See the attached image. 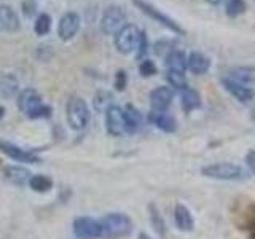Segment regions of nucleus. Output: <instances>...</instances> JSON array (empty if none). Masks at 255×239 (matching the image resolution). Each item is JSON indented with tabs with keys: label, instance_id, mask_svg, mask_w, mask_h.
<instances>
[{
	"label": "nucleus",
	"instance_id": "f257e3e1",
	"mask_svg": "<svg viewBox=\"0 0 255 239\" xmlns=\"http://www.w3.org/2000/svg\"><path fill=\"white\" fill-rule=\"evenodd\" d=\"M18 109L29 118H48L51 115V107L43 104L40 93L34 88H26L18 94Z\"/></svg>",
	"mask_w": 255,
	"mask_h": 239
},
{
	"label": "nucleus",
	"instance_id": "f03ea898",
	"mask_svg": "<svg viewBox=\"0 0 255 239\" xmlns=\"http://www.w3.org/2000/svg\"><path fill=\"white\" fill-rule=\"evenodd\" d=\"M66 118L67 123L74 131H83L90 124L91 120V110L86 101L80 96H72L67 101L66 107Z\"/></svg>",
	"mask_w": 255,
	"mask_h": 239
},
{
	"label": "nucleus",
	"instance_id": "7ed1b4c3",
	"mask_svg": "<svg viewBox=\"0 0 255 239\" xmlns=\"http://www.w3.org/2000/svg\"><path fill=\"white\" fill-rule=\"evenodd\" d=\"M99 222L102 225V238L107 239L125 238L132 231V222L126 214L112 212L102 217Z\"/></svg>",
	"mask_w": 255,
	"mask_h": 239
},
{
	"label": "nucleus",
	"instance_id": "20e7f679",
	"mask_svg": "<svg viewBox=\"0 0 255 239\" xmlns=\"http://www.w3.org/2000/svg\"><path fill=\"white\" fill-rule=\"evenodd\" d=\"M201 174L207 179L214 180H243L246 172L241 166L233 163H214L207 164L201 169Z\"/></svg>",
	"mask_w": 255,
	"mask_h": 239
},
{
	"label": "nucleus",
	"instance_id": "39448f33",
	"mask_svg": "<svg viewBox=\"0 0 255 239\" xmlns=\"http://www.w3.org/2000/svg\"><path fill=\"white\" fill-rule=\"evenodd\" d=\"M132 3L137 6L143 14H147L148 18L155 19L156 22H159L166 29H169L171 32H174V34H177V35H183V34H185V30H183L177 22H175L172 18H169L167 14H164L161 10H158L155 5L145 2V0H132Z\"/></svg>",
	"mask_w": 255,
	"mask_h": 239
},
{
	"label": "nucleus",
	"instance_id": "423d86ee",
	"mask_svg": "<svg viewBox=\"0 0 255 239\" xmlns=\"http://www.w3.org/2000/svg\"><path fill=\"white\" fill-rule=\"evenodd\" d=\"M125 21H126V13L123 8L118 5H110L102 13L101 30L106 35H115L125 26Z\"/></svg>",
	"mask_w": 255,
	"mask_h": 239
},
{
	"label": "nucleus",
	"instance_id": "0eeeda50",
	"mask_svg": "<svg viewBox=\"0 0 255 239\" xmlns=\"http://www.w3.org/2000/svg\"><path fill=\"white\" fill-rule=\"evenodd\" d=\"M139 34L140 30L134 24H125L114 35V43L117 51L122 54H131L135 50V46H137Z\"/></svg>",
	"mask_w": 255,
	"mask_h": 239
},
{
	"label": "nucleus",
	"instance_id": "6e6552de",
	"mask_svg": "<svg viewBox=\"0 0 255 239\" xmlns=\"http://www.w3.org/2000/svg\"><path fill=\"white\" fill-rule=\"evenodd\" d=\"M80 26H82V18L77 11L64 13L58 21V37L62 42H69L78 34Z\"/></svg>",
	"mask_w": 255,
	"mask_h": 239
},
{
	"label": "nucleus",
	"instance_id": "1a4fd4ad",
	"mask_svg": "<svg viewBox=\"0 0 255 239\" xmlns=\"http://www.w3.org/2000/svg\"><path fill=\"white\" fill-rule=\"evenodd\" d=\"M74 235L78 239H99L102 238V225L91 217H77L74 220Z\"/></svg>",
	"mask_w": 255,
	"mask_h": 239
},
{
	"label": "nucleus",
	"instance_id": "9d476101",
	"mask_svg": "<svg viewBox=\"0 0 255 239\" xmlns=\"http://www.w3.org/2000/svg\"><path fill=\"white\" fill-rule=\"evenodd\" d=\"M106 127L107 132L114 137H120L126 132L125 126V114L123 109L118 106H110L106 110Z\"/></svg>",
	"mask_w": 255,
	"mask_h": 239
},
{
	"label": "nucleus",
	"instance_id": "9b49d317",
	"mask_svg": "<svg viewBox=\"0 0 255 239\" xmlns=\"http://www.w3.org/2000/svg\"><path fill=\"white\" fill-rule=\"evenodd\" d=\"M0 151L18 163H32V164L40 163V158L34 153V151L22 150L21 147L14 145L11 142H6V140H0Z\"/></svg>",
	"mask_w": 255,
	"mask_h": 239
},
{
	"label": "nucleus",
	"instance_id": "f8f14e48",
	"mask_svg": "<svg viewBox=\"0 0 255 239\" xmlns=\"http://www.w3.org/2000/svg\"><path fill=\"white\" fill-rule=\"evenodd\" d=\"M174 99V91L169 86H158L150 93V107L153 112H166Z\"/></svg>",
	"mask_w": 255,
	"mask_h": 239
},
{
	"label": "nucleus",
	"instance_id": "ddd939ff",
	"mask_svg": "<svg viewBox=\"0 0 255 239\" xmlns=\"http://www.w3.org/2000/svg\"><path fill=\"white\" fill-rule=\"evenodd\" d=\"M222 85H223V88H225V90L231 96H233L235 99H238L239 102H243V104L251 102L254 99V96H255L252 88L246 86L243 83H238V82H235L233 78H230V77L222 78Z\"/></svg>",
	"mask_w": 255,
	"mask_h": 239
},
{
	"label": "nucleus",
	"instance_id": "4468645a",
	"mask_svg": "<svg viewBox=\"0 0 255 239\" xmlns=\"http://www.w3.org/2000/svg\"><path fill=\"white\" fill-rule=\"evenodd\" d=\"M0 29L5 32H18L21 29L19 18L11 5H0Z\"/></svg>",
	"mask_w": 255,
	"mask_h": 239
},
{
	"label": "nucleus",
	"instance_id": "2eb2a0df",
	"mask_svg": "<svg viewBox=\"0 0 255 239\" xmlns=\"http://www.w3.org/2000/svg\"><path fill=\"white\" fill-rule=\"evenodd\" d=\"M174 220H175V227H177L183 233H190L195 228V220L193 215H191L190 209L183 204H177L174 209Z\"/></svg>",
	"mask_w": 255,
	"mask_h": 239
},
{
	"label": "nucleus",
	"instance_id": "dca6fc26",
	"mask_svg": "<svg viewBox=\"0 0 255 239\" xmlns=\"http://www.w3.org/2000/svg\"><path fill=\"white\" fill-rule=\"evenodd\" d=\"M187 69L195 75H204L211 69V59L203 53L193 51V53H190L187 59Z\"/></svg>",
	"mask_w": 255,
	"mask_h": 239
},
{
	"label": "nucleus",
	"instance_id": "f3484780",
	"mask_svg": "<svg viewBox=\"0 0 255 239\" xmlns=\"http://www.w3.org/2000/svg\"><path fill=\"white\" fill-rule=\"evenodd\" d=\"M148 121L155 124L158 129L163 132H175L177 131V121L166 112H153L151 110L148 114Z\"/></svg>",
	"mask_w": 255,
	"mask_h": 239
},
{
	"label": "nucleus",
	"instance_id": "a211bd4d",
	"mask_svg": "<svg viewBox=\"0 0 255 239\" xmlns=\"http://www.w3.org/2000/svg\"><path fill=\"white\" fill-rule=\"evenodd\" d=\"M125 114V126H126V132L128 134H134L140 129L142 126V114L135 109L132 104H128L123 109Z\"/></svg>",
	"mask_w": 255,
	"mask_h": 239
},
{
	"label": "nucleus",
	"instance_id": "6ab92c4d",
	"mask_svg": "<svg viewBox=\"0 0 255 239\" xmlns=\"http://www.w3.org/2000/svg\"><path fill=\"white\" fill-rule=\"evenodd\" d=\"M3 174L11 183H14V185H19V187L29 183V180L32 177L30 172L22 166H6L3 169Z\"/></svg>",
	"mask_w": 255,
	"mask_h": 239
},
{
	"label": "nucleus",
	"instance_id": "aec40b11",
	"mask_svg": "<svg viewBox=\"0 0 255 239\" xmlns=\"http://www.w3.org/2000/svg\"><path fill=\"white\" fill-rule=\"evenodd\" d=\"M230 78H233L235 82L243 85H252L255 83V67L252 66H239L230 69Z\"/></svg>",
	"mask_w": 255,
	"mask_h": 239
},
{
	"label": "nucleus",
	"instance_id": "412c9836",
	"mask_svg": "<svg viewBox=\"0 0 255 239\" xmlns=\"http://www.w3.org/2000/svg\"><path fill=\"white\" fill-rule=\"evenodd\" d=\"M164 59H166L167 70H179V72L187 70V59L188 58H187V54L180 50H172Z\"/></svg>",
	"mask_w": 255,
	"mask_h": 239
},
{
	"label": "nucleus",
	"instance_id": "4be33fe9",
	"mask_svg": "<svg viewBox=\"0 0 255 239\" xmlns=\"http://www.w3.org/2000/svg\"><path fill=\"white\" fill-rule=\"evenodd\" d=\"M180 102H182V109L185 110L187 114H190V112H193L195 109L201 106V98H199L198 91L187 88V90H183L180 94Z\"/></svg>",
	"mask_w": 255,
	"mask_h": 239
},
{
	"label": "nucleus",
	"instance_id": "5701e85b",
	"mask_svg": "<svg viewBox=\"0 0 255 239\" xmlns=\"http://www.w3.org/2000/svg\"><path fill=\"white\" fill-rule=\"evenodd\" d=\"M51 24H53V19L51 16L48 13H38V16L34 21V32L38 35V37H43V35H48L51 30Z\"/></svg>",
	"mask_w": 255,
	"mask_h": 239
},
{
	"label": "nucleus",
	"instance_id": "b1692460",
	"mask_svg": "<svg viewBox=\"0 0 255 239\" xmlns=\"http://www.w3.org/2000/svg\"><path fill=\"white\" fill-rule=\"evenodd\" d=\"M166 80L174 90L183 91L188 88L187 78H185V72H179V70H167L166 72Z\"/></svg>",
	"mask_w": 255,
	"mask_h": 239
},
{
	"label": "nucleus",
	"instance_id": "393cba45",
	"mask_svg": "<svg viewBox=\"0 0 255 239\" xmlns=\"http://www.w3.org/2000/svg\"><path fill=\"white\" fill-rule=\"evenodd\" d=\"M29 187L37 193H46L53 188V180L46 175H32L29 180Z\"/></svg>",
	"mask_w": 255,
	"mask_h": 239
},
{
	"label": "nucleus",
	"instance_id": "a878e982",
	"mask_svg": "<svg viewBox=\"0 0 255 239\" xmlns=\"http://www.w3.org/2000/svg\"><path fill=\"white\" fill-rule=\"evenodd\" d=\"M247 10V3L246 0H228L225 11L228 18H238V16L244 14Z\"/></svg>",
	"mask_w": 255,
	"mask_h": 239
},
{
	"label": "nucleus",
	"instance_id": "bb28decb",
	"mask_svg": "<svg viewBox=\"0 0 255 239\" xmlns=\"http://www.w3.org/2000/svg\"><path fill=\"white\" fill-rule=\"evenodd\" d=\"M148 212H150V222H151V225H153V228L156 230V233L159 236H164L166 235V225H164V220L161 219V215H159L158 209L153 204H150L148 206Z\"/></svg>",
	"mask_w": 255,
	"mask_h": 239
},
{
	"label": "nucleus",
	"instance_id": "cd10ccee",
	"mask_svg": "<svg viewBox=\"0 0 255 239\" xmlns=\"http://www.w3.org/2000/svg\"><path fill=\"white\" fill-rule=\"evenodd\" d=\"M110 102H112V94L107 91H99L94 98V109L99 112L107 110L110 107Z\"/></svg>",
	"mask_w": 255,
	"mask_h": 239
},
{
	"label": "nucleus",
	"instance_id": "c85d7f7f",
	"mask_svg": "<svg viewBox=\"0 0 255 239\" xmlns=\"http://www.w3.org/2000/svg\"><path fill=\"white\" fill-rule=\"evenodd\" d=\"M21 11L24 14L26 19H32L35 16H38V5H37V0H24L21 3Z\"/></svg>",
	"mask_w": 255,
	"mask_h": 239
},
{
	"label": "nucleus",
	"instance_id": "c756f323",
	"mask_svg": "<svg viewBox=\"0 0 255 239\" xmlns=\"http://www.w3.org/2000/svg\"><path fill=\"white\" fill-rule=\"evenodd\" d=\"M147 53H148V38H147L145 32L140 30L137 46H135V56H137V59H142Z\"/></svg>",
	"mask_w": 255,
	"mask_h": 239
},
{
	"label": "nucleus",
	"instance_id": "7c9ffc66",
	"mask_svg": "<svg viewBox=\"0 0 255 239\" xmlns=\"http://www.w3.org/2000/svg\"><path fill=\"white\" fill-rule=\"evenodd\" d=\"M243 228L247 231V235H249L251 239H255V204H252L251 212H247Z\"/></svg>",
	"mask_w": 255,
	"mask_h": 239
},
{
	"label": "nucleus",
	"instance_id": "2f4dec72",
	"mask_svg": "<svg viewBox=\"0 0 255 239\" xmlns=\"http://www.w3.org/2000/svg\"><path fill=\"white\" fill-rule=\"evenodd\" d=\"M158 72L156 66L153 61L150 59H142V62L139 64V74L142 77H153L155 74Z\"/></svg>",
	"mask_w": 255,
	"mask_h": 239
},
{
	"label": "nucleus",
	"instance_id": "473e14b6",
	"mask_svg": "<svg viewBox=\"0 0 255 239\" xmlns=\"http://www.w3.org/2000/svg\"><path fill=\"white\" fill-rule=\"evenodd\" d=\"M126 85H128V74L125 70H118L115 74V82H114L115 90L117 91H125Z\"/></svg>",
	"mask_w": 255,
	"mask_h": 239
},
{
	"label": "nucleus",
	"instance_id": "72a5a7b5",
	"mask_svg": "<svg viewBox=\"0 0 255 239\" xmlns=\"http://www.w3.org/2000/svg\"><path fill=\"white\" fill-rule=\"evenodd\" d=\"M174 48H171V42H167V40H159V42H156V45H155V53L158 56H164V58Z\"/></svg>",
	"mask_w": 255,
	"mask_h": 239
},
{
	"label": "nucleus",
	"instance_id": "f704fd0d",
	"mask_svg": "<svg viewBox=\"0 0 255 239\" xmlns=\"http://www.w3.org/2000/svg\"><path fill=\"white\" fill-rule=\"evenodd\" d=\"M246 164L249 167V171L255 175V150H251L249 153L246 155Z\"/></svg>",
	"mask_w": 255,
	"mask_h": 239
},
{
	"label": "nucleus",
	"instance_id": "c9c22d12",
	"mask_svg": "<svg viewBox=\"0 0 255 239\" xmlns=\"http://www.w3.org/2000/svg\"><path fill=\"white\" fill-rule=\"evenodd\" d=\"M207 2H209L211 5H220L223 0H207Z\"/></svg>",
	"mask_w": 255,
	"mask_h": 239
},
{
	"label": "nucleus",
	"instance_id": "e433bc0d",
	"mask_svg": "<svg viewBox=\"0 0 255 239\" xmlns=\"http://www.w3.org/2000/svg\"><path fill=\"white\" fill-rule=\"evenodd\" d=\"M139 239H151L147 233H139Z\"/></svg>",
	"mask_w": 255,
	"mask_h": 239
},
{
	"label": "nucleus",
	"instance_id": "4c0bfd02",
	"mask_svg": "<svg viewBox=\"0 0 255 239\" xmlns=\"http://www.w3.org/2000/svg\"><path fill=\"white\" fill-rule=\"evenodd\" d=\"M3 115H5V109H3V107H0V120L3 118Z\"/></svg>",
	"mask_w": 255,
	"mask_h": 239
}]
</instances>
